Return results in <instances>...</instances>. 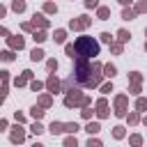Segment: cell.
Segmentation results:
<instances>
[{
    "mask_svg": "<svg viewBox=\"0 0 147 147\" xmlns=\"http://www.w3.org/2000/svg\"><path fill=\"white\" fill-rule=\"evenodd\" d=\"M76 60L78 57H83V60H92L94 55H99V41L96 39H92V37H87V34H83V37H78L76 39Z\"/></svg>",
    "mask_w": 147,
    "mask_h": 147,
    "instance_id": "6da1fadb",
    "label": "cell"
},
{
    "mask_svg": "<svg viewBox=\"0 0 147 147\" xmlns=\"http://www.w3.org/2000/svg\"><path fill=\"white\" fill-rule=\"evenodd\" d=\"M92 62L90 60H83V57H78L76 60V64H74V78H76V83L80 85V87H87V83H90V78H92Z\"/></svg>",
    "mask_w": 147,
    "mask_h": 147,
    "instance_id": "7a4b0ae2",
    "label": "cell"
},
{
    "mask_svg": "<svg viewBox=\"0 0 147 147\" xmlns=\"http://www.w3.org/2000/svg\"><path fill=\"white\" fill-rule=\"evenodd\" d=\"M83 99H85V94H83L78 87H74L71 92L64 94V106H67V108H80V106H83Z\"/></svg>",
    "mask_w": 147,
    "mask_h": 147,
    "instance_id": "3957f363",
    "label": "cell"
},
{
    "mask_svg": "<svg viewBox=\"0 0 147 147\" xmlns=\"http://www.w3.org/2000/svg\"><path fill=\"white\" fill-rule=\"evenodd\" d=\"M92 25V18L87 16V14H83V16H76V18H71L69 21V30H74V32H83L85 28H90Z\"/></svg>",
    "mask_w": 147,
    "mask_h": 147,
    "instance_id": "277c9868",
    "label": "cell"
},
{
    "mask_svg": "<svg viewBox=\"0 0 147 147\" xmlns=\"http://www.w3.org/2000/svg\"><path fill=\"white\" fill-rule=\"evenodd\" d=\"M126 106H129V94H117L115 96V117H126Z\"/></svg>",
    "mask_w": 147,
    "mask_h": 147,
    "instance_id": "5b68a950",
    "label": "cell"
},
{
    "mask_svg": "<svg viewBox=\"0 0 147 147\" xmlns=\"http://www.w3.org/2000/svg\"><path fill=\"white\" fill-rule=\"evenodd\" d=\"M46 90H48L51 94L62 92V83H60V78H57L55 74H48V78H46Z\"/></svg>",
    "mask_w": 147,
    "mask_h": 147,
    "instance_id": "8992f818",
    "label": "cell"
},
{
    "mask_svg": "<svg viewBox=\"0 0 147 147\" xmlns=\"http://www.w3.org/2000/svg\"><path fill=\"white\" fill-rule=\"evenodd\" d=\"M9 140H11L14 145H21V142L25 140V129H23L21 124H16V126L11 129V133H9Z\"/></svg>",
    "mask_w": 147,
    "mask_h": 147,
    "instance_id": "52a82bcc",
    "label": "cell"
},
{
    "mask_svg": "<svg viewBox=\"0 0 147 147\" xmlns=\"http://www.w3.org/2000/svg\"><path fill=\"white\" fill-rule=\"evenodd\" d=\"M30 23L34 25V30H37V28H39V30H46V28L51 25V21H48L44 14H37V11L32 14V21H30Z\"/></svg>",
    "mask_w": 147,
    "mask_h": 147,
    "instance_id": "ba28073f",
    "label": "cell"
},
{
    "mask_svg": "<svg viewBox=\"0 0 147 147\" xmlns=\"http://www.w3.org/2000/svg\"><path fill=\"white\" fill-rule=\"evenodd\" d=\"M28 83H32V71H30V69H25L21 76L14 78V85H16V87H23V85H28Z\"/></svg>",
    "mask_w": 147,
    "mask_h": 147,
    "instance_id": "9c48e42d",
    "label": "cell"
},
{
    "mask_svg": "<svg viewBox=\"0 0 147 147\" xmlns=\"http://www.w3.org/2000/svg\"><path fill=\"white\" fill-rule=\"evenodd\" d=\"M7 44H9V48H11V51H23V48H25V39H23V37H18V34H16V37H9V39H7Z\"/></svg>",
    "mask_w": 147,
    "mask_h": 147,
    "instance_id": "30bf717a",
    "label": "cell"
},
{
    "mask_svg": "<svg viewBox=\"0 0 147 147\" xmlns=\"http://www.w3.org/2000/svg\"><path fill=\"white\" fill-rule=\"evenodd\" d=\"M37 106H41L44 110H48V108L53 106V94H51V92H46V94H39V99H37Z\"/></svg>",
    "mask_w": 147,
    "mask_h": 147,
    "instance_id": "8fae6325",
    "label": "cell"
},
{
    "mask_svg": "<svg viewBox=\"0 0 147 147\" xmlns=\"http://www.w3.org/2000/svg\"><path fill=\"white\" fill-rule=\"evenodd\" d=\"M48 131H51L53 136H60V133H64V122H57V119H53V122H51V126H48Z\"/></svg>",
    "mask_w": 147,
    "mask_h": 147,
    "instance_id": "7c38bea8",
    "label": "cell"
},
{
    "mask_svg": "<svg viewBox=\"0 0 147 147\" xmlns=\"http://www.w3.org/2000/svg\"><path fill=\"white\" fill-rule=\"evenodd\" d=\"M30 115H32V119H34V122H39V119L46 115V110H44L41 106H37V103H34V106L30 108Z\"/></svg>",
    "mask_w": 147,
    "mask_h": 147,
    "instance_id": "4fadbf2b",
    "label": "cell"
},
{
    "mask_svg": "<svg viewBox=\"0 0 147 147\" xmlns=\"http://www.w3.org/2000/svg\"><path fill=\"white\" fill-rule=\"evenodd\" d=\"M126 122H129L131 126H136V124H140V122H142V117H140V113H138V110H131V113L126 115Z\"/></svg>",
    "mask_w": 147,
    "mask_h": 147,
    "instance_id": "5bb4252c",
    "label": "cell"
},
{
    "mask_svg": "<svg viewBox=\"0 0 147 147\" xmlns=\"http://www.w3.org/2000/svg\"><path fill=\"white\" fill-rule=\"evenodd\" d=\"M85 131H87L90 136H96V133L101 131V124H99V122H92V119H90V122L85 124Z\"/></svg>",
    "mask_w": 147,
    "mask_h": 147,
    "instance_id": "9a60e30c",
    "label": "cell"
},
{
    "mask_svg": "<svg viewBox=\"0 0 147 147\" xmlns=\"http://www.w3.org/2000/svg\"><path fill=\"white\" fill-rule=\"evenodd\" d=\"M25 0H11V11H16V14H23L25 11Z\"/></svg>",
    "mask_w": 147,
    "mask_h": 147,
    "instance_id": "2e32d148",
    "label": "cell"
},
{
    "mask_svg": "<svg viewBox=\"0 0 147 147\" xmlns=\"http://www.w3.org/2000/svg\"><path fill=\"white\" fill-rule=\"evenodd\" d=\"M96 18H101V21H108V18H110V7H103V5H101V7L96 9Z\"/></svg>",
    "mask_w": 147,
    "mask_h": 147,
    "instance_id": "e0dca14e",
    "label": "cell"
},
{
    "mask_svg": "<svg viewBox=\"0 0 147 147\" xmlns=\"http://www.w3.org/2000/svg\"><path fill=\"white\" fill-rule=\"evenodd\" d=\"M136 16H138V14H136L133 7H124V9H122V18H124V21H133Z\"/></svg>",
    "mask_w": 147,
    "mask_h": 147,
    "instance_id": "ac0fdd59",
    "label": "cell"
},
{
    "mask_svg": "<svg viewBox=\"0 0 147 147\" xmlns=\"http://www.w3.org/2000/svg\"><path fill=\"white\" fill-rule=\"evenodd\" d=\"M32 39H34L37 44H44V41L48 39V34H46V30H34V32H32Z\"/></svg>",
    "mask_w": 147,
    "mask_h": 147,
    "instance_id": "d6986e66",
    "label": "cell"
},
{
    "mask_svg": "<svg viewBox=\"0 0 147 147\" xmlns=\"http://www.w3.org/2000/svg\"><path fill=\"white\" fill-rule=\"evenodd\" d=\"M103 76H106V78L117 76V67H115V64H110V62H108V64H103Z\"/></svg>",
    "mask_w": 147,
    "mask_h": 147,
    "instance_id": "ffe728a7",
    "label": "cell"
},
{
    "mask_svg": "<svg viewBox=\"0 0 147 147\" xmlns=\"http://www.w3.org/2000/svg\"><path fill=\"white\" fill-rule=\"evenodd\" d=\"M0 76H2V99H5L9 90V71H0Z\"/></svg>",
    "mask_w": 147,
    "mask_h": 147,
    "instance_id": "44dd1931",
    "label": "cell"
},
{
    "mask_svg": "<svg viewBox=\"0 0 147 147\" xmlns=\"http://www.w3.org/2000/svg\"><path fill=\"white\" fill-rule=\"evenodd\" d=\"M74 85H78V83H76V78H74V76H69L67 80H62V92H71V90H74Z\"/></svg>",
    "mask_w": 147,
    "mask_h": 147,
    "instance_id": "7402d4cb",
    "label": "cell"
},
{
    "mask_svg": "<svg viewBox=\"0 0 147 147\" xmlns=\"http://www.w3.org/2000/svg\"><path fill=\"white\" fill-rule=\"evenodd\" d=\"M76 131H80V126H78L76 122H64V133H69V136H76Z\"/></svg>",
    "mask_w": 147,
    "mask_h": 147,
    "instance_id": "603a6c76",
    "label": "cell"
},
{
    "mask_svg": "<svg viewBox=\"0 0 147 147\" xmlns=\"http://www.w3.org/2000/svg\"><path fill=\"white\" fill-rule=\"evenodd\" d=\"M124 136H126V129H124L122 124H117V126H113V138H115V140H122Z\"/></svg>",
    "mask_w": 147,
    "mask_h": 147,
    "instance_id": "cb8c5ba5",
    "label": "cell"
},
{
    "mask_svg": "<svg viewBox=\"0 0 147 147\" xmlns=\"http://www.w3.org/2000/svg\"><path fill=\"white\" fill-rule=\"evenodd\" d=\"M44 55H46V53H44L41 48H32V51H30V60H32V62H39V60H44Z\"/></svg>",
    "mask_w": 147,
    "mask_h": 147,
    "instance_id": "d4e9b609",
    "label": "cell"
},
{
    "mask_svg": "<svg viewBox=\"0 0 147 147\" xmlns=\"http://www.w3.org/2000/svg\"><path fill=\"white\" fill-rule=\"evenodd\" d=\"M129 145H131V147H142V136H140V133L129 136Z\"/></svg>",
    "mask_w": 147,
    "mask_h": 147,
    "instance_id": "484cf974",
    "label": "cell"
},
{
    "mask_svg": "<svg viewBox=\"0 0 147 147\" xmlns=\"http://www.w3.org/2000/svg\"><path fill=\"white\" fill-rule=\"evenodd\" d=\"M136 110L138 113H147V99L145 96H138L136 99Z\"/></svg>",
    "mask_w": 147,
    "mask_h": 147,
    "instance_id": "4316f807",
    "label": "cell"
},
{
    "mask_svg": "<svg viewBox=\"0 0 147 147\" xmlns=\"http://www.w3.org/2000/svg\"><path fill=\"white\" fill-rule=\"evenodd\" d=\"M53 39H55V44H64V39H67V30H55V34H53Z\"/></svg>",
    "mask_w": 147,
    "mask_h": 147,
    "instance_id": "83f0119b",
    "label": "cell"
},
{
    "mask_svg": "<svg viewBox=\"0 0 147 147\" xmlns=\"http://www.w3.org/2000/svg\"><path fill=\"white\" fill-rule=\"evenodd\" d=\"M129 39H131V32H129V30H124V28H122V30H117V41L126 44Z\"/></svg>",
    "mask_w": 147,
    "mask_h": 147,
    "instance_id": "f1b7e54d",
    "label": "cell"
},
{
    "mask_svg": "<svg viewBox=\"0 0 147 147\" xmlns=\"http://www.w3.org/2000/svg\"><path fill=\"white\" fill-rule=\"evenodd\" d=\"M122 51H124V44L122 41H113L110 44V53L113 55H122Z\"/></svg>",
    "mask_w": 147,
    "mask_h": 147,
    "instance_id": "f546056e",
    "label": "cell"
},
{
    "mask_svg": "<svg viewBox=\"0 0 147 147\" xmlns=\"http://www.w3.org/2000/svg\"><path fill=\"white\" fill-rule=\"evenodd\" d=\"M129 80H131V85H140L142 83V74L140 71H131L129 74Z\"/></svg>",
    "mask_w": 147,
    "mask_h": 147,
    "instance_id": "4dcf8cb0",
    "label": "cell"
},
{
    "mask_svg": "<svg viewBox=\"0 0 147 147\" xmlns=\"http://www.w3.org/2000/svg\"><path fill=\"white\" fill-rule=\"evenodd\" d=\"M64 53H67L71 60H76V55H78V53H76V44H64Z\"/></svg>",
    "mask_w": 147,
    "mask_h": 147,
    "instance_id": "1f68e13d",
    "label": "cell"
},
{
    "mask_svg": "<svg viewBox=\"0 0 147 147\" xmlns=\"http://www.w3.org/2000/svg\"><path fill=\"white\" fill-rule=\"evenodd\" d=\"M30 131H32L34 136H41V133H44L46 129H44V124H41V122H32V126H30Z\"/></svg>",
    "mask_w": 147,
    "mask_h": 147,
    "instance_id": "d6a6232c",
    "label": "cell"
},
{
    "mask_svg": "<svg viewBox=\"0 0 147 147\" xmlns=\"http://www.w3.org/2000/svg\"><path fill=\"white\" fill-rule=\"evenodd\" d=\"M133 9H136V14H147V0H138Z\"/></svg>",
    "mask_w": 147,
    "mask_h": 147,
    "instance_id": "836d02e7",
    "label": "cell"
},
{
    "mask_svg": "<svg viewBox=\"0 0 147 147\" xmlns=\"http://www.w3.org/2000/svg\"><path fill=\"white\" fill-rule=\"evenodd\" d=\"M46 69H48V74H55V71H57V60H55V57L46 60Z\"/></svg>",
    "mask_w": 147,
    "mask_h": 147,
    "instance_id": "e575fe53",
    "label": "cell"
},
{
    "mask_svg": "<svg viewBox=\"0 0 147 147\" xmlns=\"http://www.w3.org/2000/svg\"><path fill=\"white\" fill-rule=\"evenodd\" d=\"M94 108H96V110H106V108H108V99H106V96L96 99V101H94Z\"/></svg>",
    "mask_w": 147,
    "mask_h": 147,
    "instance_id": "d590c367",
    "label": "cell"
},
{
    "mask_svg": "<svg viewBox=\"0 0 147 147\" xmlns=\"http://www.w3.org/2000/svg\"><path fill=\"white\" fill-rule=\"evenodd\" d=\"M85 147H103V142H101L96 136H94V138L90 136V138H87V142H85Z\"/></svg>",
    "mask_w": 147,
    "mask_h": 147,
    "instance_id": "8d00e7d4",
    "label": "cell"
},
{
    "mask_svg": "<svg viewBox=\"0 0 147 147\" xmlns=\"http://www.w3.org/2000/svg\"><path fill=\"white\" fill-rule=\"evenodd\" d=\"M0 57H2L5 62H11L16 55H14V51H11V48H7V51H2V53H0Z\"/></svg>",
    "mask_w": 147,
    "mask_h": 147,
    "instance_id": "74e56055",
    "label": "cell"
},
{
    "mask_svg": "<svg viewBox=\"0 0 147 147\" xmlns=\"http://www.w3.org/2000/svg\"><path fill=\"white\" fill-rule=\"evenodd\" d=\"M44 87H46V83H41V80H32V83H30V90H32V92H41Z\"/></svg>",
    "mask_w": 147,
    "mask_h": 147,
    "instance_id": "f35d334b",
    "label": "cell"
},
{
    "mask_svg": "<svg viewBox=\"0 0 147 147\" xmlns=\"http://www.w3.org/2000/svg\"><path fill=\"white\" fill-rule=\"evenodd\" d=\"M62 145H64V147H78V140H76V136H67Z\"/></svg>",
    "mask_w": 147,
    "mask_h": 147,
    "instance_id": "ab89813d",
    "label": "cell"
},
{
    "mask_svg": "<svg viewBox=\"0 0 147 147\" xmlns=\"http://www.w3.org/2000/svg\"><path fill=\"white\" fill-rule=\"evenodd\" d=\"M55 11H57V5L55 2H46L44 5V14H55Z\"/></svg>",
    "mask_w": 147,
    "mask_h": 147,
    "instance_id": "60d3db41",
    "label": "cell"
},
{
    "mask_svg": "<svg viewBox=\"0 0 147 147\" xmlns=\"http://www.w3.org/2000/svg\"><path fill=\"white\" fill-rule=\"evenodd\" d=\"M99 39H101V41H103V44H108V46H110V44H113V41H115V39H113V37H110V32H101V34H99Z\"/></svg>",
    "mask_w": 147,
    "mask_h": 147,
    "instance_id": "b9f144b4",
    "label": "cell"
},
{
    "mask_svg": "<svg viewBox=\"0 0 147 147\" xmlns=\"http://www.w3.org/2000/svg\"><path fill=\"white\" fill-rule=\"evenodd\" d=\"M92 113H96V110H92V106H90V108H83V110H80V115H83V119H87V122L92 119Z\"/></svg>",
    "mask_w": 147,
    "mask_h": 147,
    "instance_id": "7bdbcfd3",
    "label": "cell"
},
{
    "mask_svg": "<svg viewBox=\"0 0 147 147\" xmlns=\"http://www.w3.org/2000/svg\"><path fill=\"white\" fill-rule=\"evenodd\" d=\"M21 30H23V32H34V25H32L30 21H25V23H21Z\"/></svg>",
    "mask_w": 147,
    "mask_h": 147,
    "instance_id": "ee69618b",
    "label": "cell"
},
{
    "mask_svg": "<svg viewBox=\"0 0 147 147\" xmlns=\"http://www.w3.org/2000/svg\"><path fill=\"white\" fill-rule=\"evenodd\" d=\"M99 90H101V94H110V92H113V83H103Z\"/></svg>",
    "mask_w": 147,
    "mask_h": 147,
    "instance_id": "f6af8a7d",
    "label": "cell"
},
{
    "mask_svg": "<svg viewBox=\"0 0 147 147\" xmlns=\"http://www.w3.org/2000/svg\"><path fill=\"white\" fill-rule=\"evenodd\" d=\"M140 92H142L140 85H131V87H129V94H133V96H140Z\"/></svg>",
    "mask_w": 147,
    "mask_h": 147,
    "instance_id": "bcb514c9",
    "label": "cell"
},
{
    "mask_svg": "<svg viewBox=\"0 0 147 147\" xmlns=\"http://www.w3.org/2000/svg\"><path fill=\"white\" fill-rule=\"evenodd\" d=\"M85 7L87 9H99L101 5H99V0H85Z\"/></svg>",
    "mask_w": 147,
    "mask_h": 147,
    "instance_id": "7dc6e473",
    "label": "cell"
},
{
    "mask_svg": "<svg viewBox=\"0 0 147 147\" xmlns=\"http://www.w3.org/2000/svg\"><path fill=\"white\" fill-rule=\"evenodd\" d=\"M14 119H16V124H23V122H25V115H23L21 110H16V113H14Z\"/></svg>",
    "mask_w": 147,
    "mask_h": 147,
    "instance_id": "c3c4849f",
    "label": "cell"
},
{
    "mask_svg": "<svg viewBox=\"0 0 147 147\" xmlns=\"http://www.w3.org/2000/svg\"><path fill=\"white\" fill-rule=\"evenodd\" d=\"M108 115H110V110H108V108H106V110H96V117H99V119H106Z\"/></svg>",
    "mask_w": 147,
    "mask_h": 147,
    "instance_id": "681fc988",
    "label": "cell"
},
{
    "mask_svg": "<svg viewBox=\"0 0 147 147\" xmlns=\"http://www.w3.org/2000/svg\"><path fill=\"white\" fill-rule=\"evenodd\" d=\"M90 106H92V99L85 94V99H83V106H80V108H90Z\"/></svg>",
    "mask_w": 147,
    "mask_h": 147,
    "instance_id": "f907efd6",
    "label": "cell"
},
{
    "mask_svg": "<svg viewBox=\"0 0 147 147\" xmlns=\"http://www.w3.org/2000/svg\"><path fill=\"white\" fill-rule=\"evenodd\" d=\"M0 34H2V37H5V39H9V37H11V34H9V30H7V28H2V30H0Z\"/></svg>",
    "mask_w": 147,
    "mask_h": 147,
    "instance_id": "816d5d0a",
    "label": "cell"
},
{
    "mask_svg": "<svg viewBox=\"0 0 147 147\" xmlns=\"http://www.w3.org/2000/svg\"><path fill=\"white\" fill-rule=\"evenodd\" d=\"M7 126H9V122H7V119H0V131H5Z\"/></svg>",
    "mask_w": 147,
    "mask_h": 147,
    "instance_id": "f5cc1de1",
    "label": "cell"
},
{
    "mask_svg": "<svg viewBox=\"0 0 147 147\" xmlns=\"http://www.w3.org/2000/svg\"><path fill=\"white\" fill-rule=\"evenodd\" d=\"M117 2H119V5H122V7H129V5H131V2H133V0H117Z\"/></svg>",
    "mask_w": 147,
    "mask_h": 147,
    "instance_id": "db71d44e",
    "label": "cell"
},
{
    "mask_svg": "<svg viewBox=\"0 0 147 147\" xmlns=\"http://www.w3.org/2000/svg\"><path fill=\"white\" fill-rule=\"evenodd\" d=\"M32 147H46V145H41V142H34V145H32Z\"/></svg>",
    "mask_w": 147,
    "mask_h": 147,
    "instance_id": "11a10c76",
    "label": "cell"
},
{
    "mask_svg": "<svg viewBox=\"0 0 147 147\" xmlns=\"http://www.w3.org/2000/svg\"><path fill=\"white\" fill-rule=\"evenodd\" d=\"M142 124H145V126H147V115H145V117H142Z\"/></svg>",
    "mask_w": 147,
    "mask_h": 147,
    "instance_id": "9f6ffc18",
    "label": "cell"
},
{
    "mask_svg": "<svg viewBox=\"0 0 147 147\" xmlns=\"http://www.w3.org/2000/svg\"><path fill=\"white\" fill-rule=\"evenodd\" d=\"M145 51H147V41H145Z\"/></svg>",
    "mask_w": 147,
    "mask_h": 147,
    "instance_id": "6f0895ef",
    "label": "cell"
},
{
    "mask_svg": "<svg viewBox=\"0 0 147 147\" xmlns=\"http://www.w3.org/2000/svg\"><path fill=\"white\" fill-rule=\"evenodd\" d=\"M145 34H147V28H145Z\"/></svg>",
    "mask_w": 147,
    "mask_h": 147,
    "instance_id": "680465c9",
    "label": "cell"
}]
</instances>
